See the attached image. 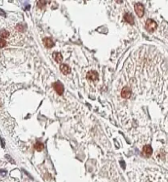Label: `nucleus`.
Instances as JSON below:
<instances>
[{
	"instance_id": "f257e3e1",
	"label": "nucleus",
	"mask_w": 168,
	"mask_h": 182,
	"mask_svg": "<svg viewBox=\"0 0 168 182\" xmlns=\"http://www.w3.org/2000/svg\"><path fill=\"white\" fill-rule=\"evenodd\" d=\"M157 23H156V22H154V21L152 19L147 20V22L145 23V28L148 31L153 32L157 29Z\"/></svg>"
},
{
	"instance_id": "f03ea898",
	"label": "nucleus",
	"mask_w": 168,
	"mask_h": 182,
	"mask_svg": "<svg viewBox=\"0 0 168 182\" xmlns=\"http://www.w3.org/2000/svg\"><path fill=\"white\" fill-rule=\"evenodd\" d=\"M53 89L55 90V91L59 95H62V94H63V92H64V86H63V85H62V83H60V82H55V83H53Z\"/></svg>"
},
{
	"instance_id": "7ed1b4c3",
	"label": "nucleus",
	"mask_w": 168,
	"mask_h": 182,
	"mask_svg": "<svg viewBox=\"0 0 168 182\" xmlns=\"http://www.w3.org/2000/svg\"><path fill=\"white\" fill-rule=\"evenodd\" d=\"M134 9L135 11H136L137 15H138L139 17H142L144 14V8L143 6V4L141 3H136L134 5Z\"/></svg>"
},
{
	"instance_id": "20e7f679",
	"label": "nucleus",
	"mask_w": 168,
	"mask_h": 182,
	"mask_svg": "<svg viewBox=\"0 0 168 182\" xmlns=\"http://www.w3.org/2000/svg\"><path fill=\"white\" fill-rule=\"evenodd\" d=\"M86 78H87L89 80L95 81L99 79V74L95 71H90L88 72L87 75H86Z\"/></svg>"
},
{
	"instance_id": "39448f33",
	"label": "nucleus",
	"mask_w": 168,
	"mask_h": 182,
	"mask_svg": "<svg viewBox=\"0 0 168 182\" xmlns=\"http://www.w3.org/2000/svg\"><path fill=\"white\" fill-rule=\"evenodd\" d=\"M121 97L124 98V99H129L131 96V90L128 87V86H125L124 88L121 90Z\"/></svg>"
},
{
	"instance_id": "423d86ee",
	"label": "nucleus",
	"mask_w": 168,
	"mask_h": 182,
	"mask_svg": "<svg viewBox=\"0 0 168 182\" xmlns=\"http://www.w3.org/2000/svg\"><path fill=\"white\" fill-rule=\"evenodd\" d=\"M60 70L64 75H68V74L71 73V67L67 64H61L60 65Z\"/></svg>"
},
{
	"instance_id": "0eeeda50",
	"label": "nucleus",
	"mask_w": 168,
	"mask_h": 182,
	"mask_svg": "<svg viewBox=\"0 0 168 182\" xmlns=\"http://www.w3.org/2000/svg\"><path fill=\"white\" fill-rule=\"evenodd\" d=\"M43 43L44 44V46H45L46 48H53V46H54V43H53V41L52 40V39L50 38H45L43 39Z\"/></svg>"
},
{
	"instance_id": "6e6552de",
	"label": "nucleus",
	"mask_w": 168,
	"mask_h": 182,
	"mask_svg": "<svg viewBox=\"0 0 168 182\" xmlns=\"http://www.w3.org/2000/svg\"><path fill=\"white\" fill-rule=\"evenodd\" d=\"M143 153L144 154V156H146V157H149V156H151L152 153H153V149H152V147L150 145L144 146Z\"/></svg>"
},
{
	"instance_id": "1a4fd4ad",
	"label": "nucleus",
	"mask_w": 168,
	"mask_h": 182,
	"mask_svg": "<svg viewBox=\"0 0 168 182\" xmlns=\"http://www.w3.org/2000/svg\"><path fill=\"white\" fill-rule=\"evenodd\" d=\"M53 59H54L56 62H57V63H61V62H62V59H63L62 53H58V52H54V53H53Z\"/></svg>"
},
{
	"instance_id": "9d476101",
	"label": "nucleus",
	"mask_w": 168,
	"mask_h": 182,
	"mask_svg": "<svg viewBox=\"0 0 168 182\" xmlns=\"http://www.w3.org/2000/svg\"><path fill=\"white\" fill-rule=\"evenodd\" d=\"M124 19H125V22H128L130 25H133L134 23V17H133L132 14H130V13H125V16H124Z\"/></svg>"
},
{
	"instance_id": "9b49d317",
	"label": "nucleus",
	"mask_w": 168,
	"mask_h": 182,
	"mask_svg": "<svg viewBox=\"0 0 168 182\" xmlns=\"http://www.w3.org/2000/svg\"><path fill=\"white\" fill-rule=\"evenodd\" d=\"M34 148H35L37 151L40 152L44 148V146L43 144L40 143V142H38V143H36L35 144H34Z\"/></svg>"
},
{
	"instance_id": "f8f14e48",
	"label": "nucleus",
	"mask_w": 168,
	"mask_h": 182,
	"mask_svg": "<svg viewBox=\"0 0 168 182\" xmlns=\"http://www.w3.org/2000/svg\"><path fill=\"white\" fill-rule=\"evenodd\" d=\"M9 36V32L6 30H0V37L3 38H8Z\"/></svg>"
},
{
	"instance_id": "ddd939ff",
	"label": "nucleus",
	"mask_w": 168,
	"mask_h": 182,
	"mask_svg": "<svg viewBox=\"0 0 168 182\" xmlns=\"http://www.w3.org/2000/svg\"><path fill=\"white\" fill-rule=\"evenodd\" d=\"M25 28V26L22 24H18L17 25V30H19V31H24Z\"/></svg>"
},
{
	"instance_id": "4468645a",
	"label": "nucleus",
	"mask_w": 168,
	"mask_h": 182,
	"mask_svg": "<svg viewBox=\"0 0 168 182\" xmlns=\"http://www.w3.org/2000/svg\"><path fill=\"white\" fill-rule=\"evenodd\" d=\"M6 44H7V42H6L5 39H3L0 38V48H3V47H5V46H6Z\"/></svg>"
},
{
	"instance_id": "2eb2a0df",
	"label": "nucleus",
	"mask_w": 168,
	"mask_h": 182,
	"mask_svg": "<svg viewBox=\"0 0 168 182\" xmlns=\"http://www.w3.org/2000/svg\"><path fill=\"white\" fill-rule=\"evenodd\" d=\"M38 7H39V8H43V7H44L45 6V3H46V2H44V1H39V2H38Z\"/></svg>"
}]
</instances>
